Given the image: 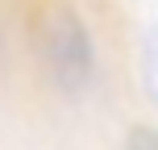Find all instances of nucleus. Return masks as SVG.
Returning a JSON list of instances; mask_svg holds the SVG:
<instances>
[{
  "label": "nucleus",
  "instance_id": "2",
  "mask_svg": "<svg viewBox=\"0 0 158 150\" xmlns=\"http://www.w3.org/2000/svg\"><path fill=\"white\" fill-rule=\"evenodd\" d=\"M125 150H158V129L154 125H133L125 134Z\"/></svg>",
  "mask_w": 158,
  "mask_h": 150
},
{
  "label": "nucleus",
  "instance_id": "1",
  "mask_svg": "<svg viewBox=\"0 0 158 150\" xmlns=\"http://www.w3.org/2000/svg\"><path fill=\"white\" fill-rule=\"evenodd\" d=\"M33 42L46 75L54 79L63 92H83L96 75V46L87 33L83 17L75 13L67 0H46L33 21Z\"/></svg>",
  "mask_w": 158,
  "mask_h": 150
}]
</instances>
